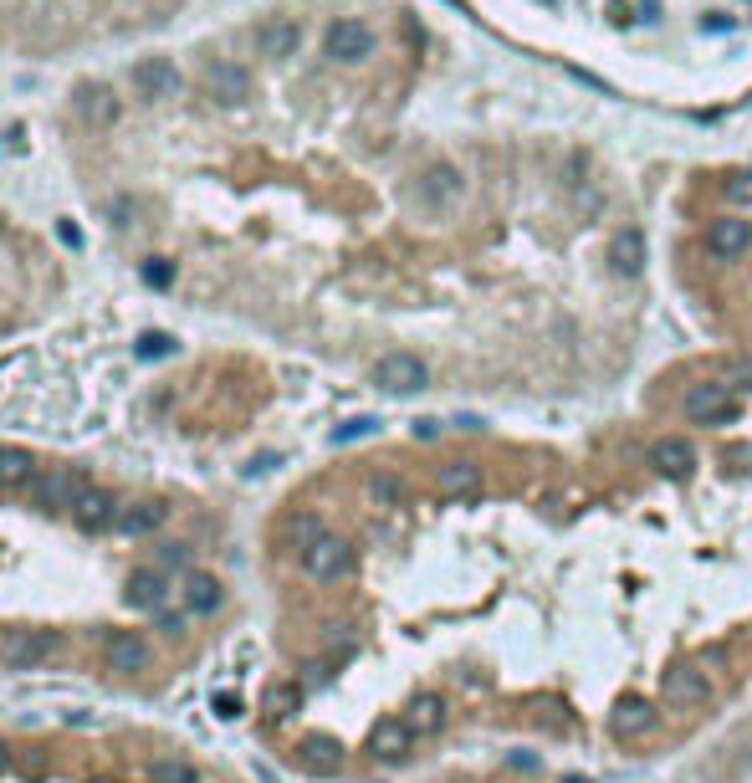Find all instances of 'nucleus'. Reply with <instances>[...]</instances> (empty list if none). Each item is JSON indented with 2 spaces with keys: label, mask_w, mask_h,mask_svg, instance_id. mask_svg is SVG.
Returning a JSON list of instances; mask_svg holds the SVG:
<instances>
[{
  "label": "nucleus",
  "mask_w": 752,
  "mask_h": 783,
  "mask_svg": "<svg viewBox=\"0 0 752 783\" xmlns=\"http://www.w3.org/2000/svg\"><path fill=\"white\" fill-rule=\"evenodd\" d=\"M297 558H302V574H307V579L333 584V579H343V574L353 569V543L338 538V533H318Z\"/></svg>",
  "instance_id": "obj_1"
},
{
  "label": "nucleus",
  "mask_w": 752,
  "mask_h": 783,
  "mask_svg": "<svg viewBox=\"0 0 752 783\" xmlns=\"http://www.w3.org/2000/svg\"><path fill=\"white\" fill-rule=\"evenodd\" d=\"M681 410H686V420H696V425H732L737 420V400H732V389L712 374L706 384H691L686 389V400H681Z\"/></svg>",
  "instance_id": "obj_2"
},
{
  "label": "nucleus",
  "mask_w": 752,
  "mask_h": 783,
  "mask_svg": "<svg viewBox=\"0 0 752 783\" xmlns=\"http://www.w3.org/2000/svg\"><path fill=\"white\" fill-rule=\"evenodd\" d=\"M200 93L210 103H220V108H236V103L251 98V72L236 67V62H226V57H210L200 67Z\"/></svg>",
  "instance_id": "obj_3"
},
{
  "label": "nucleus",
  "mask_w": 752,
  "mask_h": 783,
  "mask_svg": "<svg viewBox=\"0 0 752 783\" xmlns=\"http://www.w3.org/2000/svg\"><path fill=\"white\" fill-rule=\"evenodd\" d=\"M374 384L384 389V395H420V389L430 384V369L420 354H405V348H394V354H384L374 364Z\"/></svg>",
  "instance_id": "obj_4"
},
{
  "label": "nucleus",
  "mask_w": 752,
  "mask_h": 783,
  "mask_svg": "<svg viewBox=\"0 0 752 783\" xmlns=\"http://www.w3.org/2000/svg\"><path fill=\"white\" fill-rule=\"evenodd\" d=\"M82 492H87V482L72 466H47V471H36V482H31L36 507H47V512H72Z\"/></svg>",
  "instance_id": "obj_5"
},
{
  "label": "nucleus",
  "mask_w": 752,
  "mask_h": 783,
  "mask_svg": "<svg viewBox=\"0 0 752 783\" xmlns=\"http://www.w3.org/2000/svg\"><path fill=\"white\" fill-rule=\"evenodd\" d=\"M323 52L333 57V62H343V67H359V62H369L374 57V31L364 26V21H333L328 26V36H323Z\"/></svg>",
  "instance_id": "obj_6"
},
{
  "label": "nucleus",
  "mask_w": 752,
  "mask_h": 783,
  "mask_svg": "<svg viewBox=\"0 0 752 783\" xmlns=\"http://www.w3.org/2000/svg\"><path fill=\"white\" fill-rule=\"evenodd\" d=\"M72 113H77L87 128H113V123L123 118V103H118L113 87H103V82H82L77 93H72Z\"/></svg>",
  "instance_id": "obj_7"
},
{
  "label": "nucleus",
  "mask_w": 752,
  "mask_h": 783,
  "mask_svg": "<svg viewBox=\"0 0 752 783\" xmlns=\"http://www.w3.org/2000/svg\"><path fill=\"white\" fill-rule=\"evenodd\" d=\"M706 251L717 261H742L752 251V221L747 215H717V221L706 226Z\"/></svg>",
  "instance_id": "obj_8"
},
{
  "label": "nucleus",
  "mask_w": 752,
  "mask_h": 783,
  "mask_svg": "<svg viewBox=\"0 0 752 783\" xmlns=\"http://www.w3.org/2000/svg\"><path fill=\"white\" fill-rule=\"evenodd\" d=\"M660 696H666V707H701L712 696V681L696 666H671L660 671Z\"/></svg>",
  "instance_id": "obj_9"
},
{
  "label": "nucleus",
  "mask_w": 752,
  "mask_h": 783,
  "mask_svg": "<svg viewBox=\"0 0 752 783\" xmlns=\"http://www.w3.org/2000/svg\"><path fill=\"white\" fill-rule=\"evenodd\" d=\"M118 512H123V502H118L113 492L87 487V492L77 497V507H72V522H77L82 533H108V528H118Z\"/></svg>",
  "instance_id": "obj_10"
},
{
  "label": "nucleus",
  "mask_w": 752,
  "mask_h": 783,
  "mask_svg": "<svg viewBox=\"0 0 752 783\" xmlns=\"http://www.w3.org/2000/svg\"><path fill=\"white\" fill-rule=\"evenodd\" d=\"M134 87H139L144 98H180L185 93V72L174 67L169 57H144L134 67Z\"/></svg>",
  "instance_id": "obj_11"
},
{
  "label": "nucleus",
  "mask_w": 752,
  "mask_h": 783,
  "mask_svg": "<svg viewBox=\"0 0 752 783\" xmlns=\"http://www.w3.org/2000/svg\"><path fill=\"white\" fill-rule=\"evenodd\" d=\"M149 661H154V645H149L144 635H134V630L108 635V666H113V671L139 676V671H149Z\"/></svg>",
  "instance_id": "obj_12"
},
{
  "label": "nucleus",
  "mask_w": 752,
  "mask_h": 783,
  "mask_svg": "<svg viewBox=\"0 0 752 783\" xmlns=\"http://www.w3.org/2000/svg\"><path fill=\"white\" fill-rule=\"evenodd\" d=\"M650 466L660 471V476H691L696 471V451H691V441H681V435H660V441L650 446Z\"/></svg>",
  "instance_id": "obj_13"
},
{
  "label": "nucleus",
  "mask_w": 752,
  "mask_h": 783,
  "mask_svg": "<svg viewBox=\"0 0 752 783\" xmlns=\"http://www.w3.org/2000/svg\"><path fill=\"white\" fill-rule=\"evenodd\" d=\"M410 743H415V727L405 722V717H384V722H374V732H369V753L374 758H405L410 753Z\"/></svg>",
  "instance_id": "obj_14"
},
{
  "label": "nucleus",
  "mask_w": 752,
  "mask_h": 783,
  "mask_svg": "<svg viewBox=\"0 0 752 783\" xmlns=\"http://www.w3.org/2000/svg\"><path fill=\"white\" fill-rule=\"evenodd\" d=\"M297 47H302V26H297L292 16H272L267 26L256 31V52L272 57V62H277V57H292Z\"/></svg>",
  "instance_id": "obj_15"
},
{
  "label": "nucleus",
  "mask_w": 752,
  "mask_h": 783,
  "mask_svg": "<svg viewBox=\"0 0 752 783\" xmlns=\"http://www.w3.org/2000/svg\"><path fill=\"white\" fill-rule=\"evenodd\" d=\"M297 763L307 773H338L343 768V743L328 737V732H313V737H302V743H297Z\"/></svg>",
  "instance_id": "obj_16"
},
{
  "label": "nucleus",
  "mask_w": 752,
  "mask_h": 783,
  "mask_svg": "<svg viewBox=\"0 0 752 783\" xmlns=\"http://www.w3.org/2000/svg\"><path fill=\"white\" fill-rule=\"evenodd\" d=\"M655 727V707L645 696H619L614 702V717H609V732L614 737H645Z\"/></svg>",
  "instance_id": "obj_17"
},
{
  "label": "nucleus",
  "mask_w": 752,
  "mask_h": 783,
  "mask_svg": "<svg viewBox=\"0 0 752 783\" xmlns=\"http://www.w3.org/2000/svg\"><path fill=\"white\" fill-rule=\"evenodd\" d=\"M609 267H614L619 277H640V272H645V236H640L635 226H625V231L609 236Z\"/></svg>",
  "instance_id": "obj_18"
},
{
  "label": "nucleus",
  "mask_w": 752,
  "mask_h": 783,
  "mask_svg": "<svg viewBox=\"0 0 752 783\" xmlns=\"http://www.w3.org/2000/svg\"><path fill=\"white\" fill-rule=\"evenodd\" d=\"M123 599L134 604V609H149V615H159L164 599H169L164 574H159V569H134V574H128V584H123Z\"/></svg>",
  "instance_id": "obj_19"
},
{
  "label": "nucleus",
  "mask_w": 752,
  "mask_h": 783,
  "mask_svg": "<svg viewBox=\"0 0 752 783\" xmlns=\"http://www.w3.org/2000/svg\"><path fill=\"white\" fill-rule=\"evenodd\" d=\"M220 604H226V589H220V579L205 574V569H190V574H185V609H190V615H215Z\"/></svg>",
  "instance_id": "obj_20"
},
{
  "label": "nucleus",
  "mask_w": 752,
  "mask_h": 783,
  "mask_svg": "<svg viewBox=\"0 0 752 783\" xmlns=\"http://www.w3.org/2000/svg\"><path fill=\"white\" fill-rule=\"evenodd\" d=\"M461 195V169L456 164H430L420 174V200L425 205H451Z\"/></svg>",
  "instance_id": "obj_21"
},
{
  "label": "nucleus",
  "mask_w": 752,
  "mask_h": 783,
  "mask_svg": "<svg viewBox=\"0 0 752 783\" xmlns=\"http://www.w3.org/2000/svg\"><path fill=\"white\" fill-rule=\"evenodd\" d=\"M164 517H169L164 502H149V497H144V502H128V507L118 512V533H123V538H144V533L159 528Z\"/></svg>",
  "instance_id": "obj_22"
},
{
  "label": "nucleus",
  "mask_w": 752,
  "mask_h": 783,
  "mask_svg": "<svg viewBox=\"0 0 752 783\" xmlns=\"http://www.w3.org/2000/svg\"><path fill=\"white\" fill-rule=\"evenodd\" d=\"M435 487L446 497H476L481 492V466L476 461H446L435 471Z\"/></svg>",
  "instance_id": "obj_23"
},
{
  "label": "nucleus",
  "mask_w": 752,
  "mask_h": 783,
  "mask_svg": "<svg viewBox=\"0 0 752 783\" xmlns=\"http://www.w3.org/2000/svg\"><path fill=\"white\" fill-rule=\"evenodd\" d=\"M36 482V461L26 446H0V492H16Z\"/></svg>",
  "instance_id": "obj_24"
},
{
  "label": "nucleus",
  "mask_w": 752,
  "mask_h": 783,
  "mask_svg": "<svg viewBox=\"0 0 752 783\" xmlns=\"http://www.w3.org/2000/svg\"><path fill=\"white\" fill-rule=\"evenodd\" d=\"M405 722L415 727V737H435L440 727H446V696L420 691L415 702H410V717H405Z\"/></svg>",
  "instance_id": "obj_25"
},
{
  "label": "nucleus",
  "mask_w": 752,
  "mask_h": 783,
  "mask_svg": "<svg viewBox=\"0 0 752 783\" xmlns=\"http://www.w3.org/2000/svg\"><path fill=\"white\" fill-rule=\"evenodd\" d=\"M47 650H57V635H26V630H16V635L6 640V650H0V656H6L11 666H31V661L47 656Z\"/></svg>",
  "instance_id": "obj_26"
},
{
  "label": "nucleus",
  "mask_w": 752,
  "mask_h": 783,
  "mask_svg": "<svg viewBox=\"0 0 752 783\" xmlns=\"http://www.w3.org/2000/svg\"><path fill=\"white\" fill-rule=\"evenodd\" d=\"M712 374L732 389V395H737V389H752V359H742V354H727V359H717L712 364Z\"/></svg>",
  "instance_id": "obj_27"
},
{
  "label": "nucleus",
  "mask_w": 752,
  "mask_h": 783,
  "mask_svg": "<svg viewBox=\"0 0 752 783\" xmlns=\"http://www.w3.org/2000/svg\"><path fill=\"white\" fill-rule=\"evenodd\" d=\"M323 533V522L313 517V512H297V517H287V543H292V553H302L307 543H313Z\"/></svg>",
  "instance_id": "obj_28"
},
{
  "label": "nucleus",
  "mask_w": 752,
  "mask_h": 783,
  "mask_svg": "<svg viewBox=\"0 0 752 783\" xmlns=\"http://www.w3.org/2000/svg\"><path fill=\"white\" fill-rule=\"evenodd\" d=\"M297 707H302V686H297V681H282V686L267 691V712H272V717H292Z\"/></svg>",
  "instance_id": "obj_29"
},
{
  "label": "nucleus",
  "mask_w": 752,
  "mask_h": 783,
  "mask_svg": "<svg viewBox=\"0 0 752 783\" xmlns=\"http://www.w3.org/2000/svg\"><path fill=\"white\" fill-rule=\"evenodd\" d=\"M369 435H379V420L374 415H359V420H343L333 430V446H348V441H369Z\"/></svg>",
  "instance_id": "obj_30"
},
{
  "label": "nucleus",
  "mask_w": 752,
  "mask_h": 783,
  "mask_svg": "<svg viewBox=\"0 0 752 783\" xmlns=\"http://www.w3.org/2000/svg\"><path fill=\"white\" fill-rule=\"evenodd\" d=\"M722 195H727V205H737V210H752V169H737V174H727Z\"/></svg>",
  "instance_id": "obj_31"
},
{
  "label": "nucleus",
  "mask_w": 752,
  "mask_h": 783,
  "mask_svg": "<svg viewBox=\"0 0 752 783\" xmlns=\"http://www.w3.org/2000/svg\"><path fill=\"white\" fill-rule=\"evenodd\" d=\"M369 497L379 502V507H400V497H405V487H400V476H369Z\"/></svg>",
  "instance_id": "obj_32"
},
{
  "label": "nucleus",
  "mask_w": 752,
  "mask_h": 783,
  "mask_svg": "<svg viewBox=\"0 0 752 783\" xmlns=\"http://www.w3.org/2000/svg\"><path fill=\"white\" fill-rule=\"evenodd\" d=\"M154 783H200V773H195V763L164 758V763H154Z\"/></svg>",
  "instance_id": "obj_33"
},
{
  "label": "nucleus",
  "mask_w": 752,
  "mask_h": 783,
  "mask_svg": "<svg viewBox=\"0 0 752 783\" xmlns=\"http://www.w3.org/2000/svg\"><path fill=\"white\" fill-rule=\"evenodd\" d=\"M134 354H139V359H164V354H174V338H169V333H144V338L134 343Z\"/></svg>",
  "instance_id": "obj_34"
},
{
  "label": "nucleus",
  "mask_w": 752,
  "mask_h": 783,
  "mask_svg": "<svg viewBox=\"0 0 752 783\" xmlns=\"http://www.w3.org/2000/svg\"><path fill=\"white\" fill-rule=\"evenodd\" d=\"M144 282H149V287H169V282H174V267H169L164 256H149V261H144Z\"/></svg>",
  "instance_id": "obj_35"
},
{
  "label": "nucleus",
  "mask_w": 752,
  "mask_h": 783,
  "mask_svg": "<svg viewBox=\"0 0 752 783\" xmlns=\"http://www.w3.org/2000/svg\"><path fill=\"white\" fill-rule=\"evenodd\" d=\"M210 707H215V717H220V722H231V717H241V696L215 691V696H210Z\"/></svg>",
  "instance_id": "obj_36"
},
{
  "label": "nucleus",
  "mask_w": 752,
  "mask_h": 783,
  "mask_svg": "<svg viewBox=\"0 0 752 783\" xmlns=\"http://www.w3.org/2000/svg\"><path fill=\"white\" fill-rule=\"evenodd\" d=\"M159 563H164V569H174V563H185V543H164V548H159Z\"/></svg>",
  "instance_id": "obj_37"
},
{
  "label": "nucleus",
  "mask_w": 752,
  "mask_h": 783,
  "mask_svg": "<svg viewBox=\"0 0 752 783\" xmlns=\"http://www.w3.org/2000/svg\"><path fill=\"white\" fill-rule=\"evenodd\" d=\"M57 236H62V246H72V251H82V231H77L72 221H57Z\"/></svg>",
  "instance_id": "obj_38"
},
{
  "label": "nucleus",
  "mask_w": 752,
  "mask_h": 783,
  "mask_svg": "<svg viewBox=\"0 0 752 783\" xmlns=\"http://www.w3.org/2000/svg\"><path fill=\"white\" fill-rule=\"evenodd\" d=\"M410 435H415V441H435V435H440V420H415Z\"/></svg>",
  "instance_id": "obj_39"
},
{
  "label": "nucleus",
  "mask_w": 752,
  "mask_h": 783,
  "mask_svg": "<svg viewBox=\"0 0 752 783\" xmlns=\"http://www.w3.org/2000/svg\"><path fill=\"white\" fill-rule=\"evenodd\" d=\"M701 31H732V16H701Z\"/></svg>",
  "instance_id": "obj_40"
},
{
  "label": "nucleus",
  "mask_w": 752,
  "mask_h": 783,
  "mask_svg": "<svg viewBox=\"0 0 752 783\" xmlns=\"http://www.w3.org/2000/svg\"><path fill=\"white\" fill-rule=\"evenodd\" d=\"M128 210H134V205H128V200H118L108 215H113V226H134V221H128Z\"/></svg>",
  "instance_id": "obj_41"
},
{
  "label": "nucleus",
  "mask_w": 752,
  "mask_h": 783,
  "mask_svg": "<svg viewBox=\"0 0 752 783\" xmlns=\"http://www.w3.org/2000/svg\"><path fill=\"white\" fill-rule=\"evenodd\" d=\"M6 763H11V748H6V743H0V773H6Z\"/></svg>",
  "instance_id": "obj_42"
},
{
  "label": "nucleus",
  "mask_w": 752,
  "mask_h": 783,
  "mask_svg": "<svg viewBox=\"0 0 752 783\" xmlns=\"http://www.w3.org/2000/svg\"><path fill=\"white\" fill-rule=\"evenodd\" d=\"M563 783H594V778H579V773H568V778H563Z\"/></svg>",
  "instance_id": "obj_43"
}]
</instances>
